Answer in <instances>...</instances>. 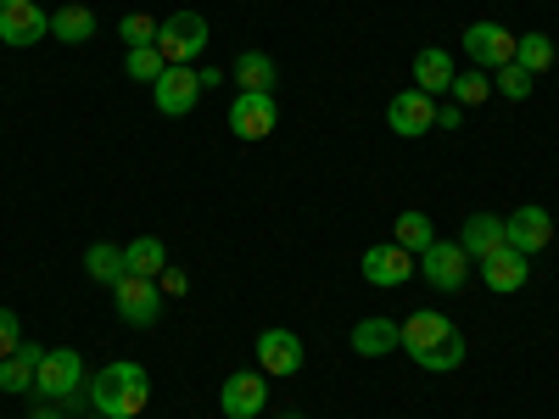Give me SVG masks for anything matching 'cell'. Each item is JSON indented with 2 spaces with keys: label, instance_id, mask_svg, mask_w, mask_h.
Masks as SVG:
<instances>
[{
  "label": "cell",
  "instance_id": "6da1fadb",
  "mask_svg": "<svg viewBox=\"0 0 559 419\" xmlns=\"http://www.w3.org/2000/svg\"><path fill=\"white\" fill-rule=\"evenodd\" d=\"M403 352L419 369H431V375H448V369L464 363V336H459V324L442 308H426V313L403 319Z\"/></svg>",
  "mask_w": 559,
  "mask_h": 419
},
{
  "label": "cell",
  "instance_id": "7a4b0ae2",
  "mask_svg": "<svg viewBox=\"0 0 559 419\" xmlns=\"http://www.w3.org/2000/svg\"><path fill=\"white\" fill-rule=\"evenodd\" d=\"M84 397H90V408L107 414V419H134V414H146V403H152V375L134 358H118V363H107L102 375L90 381Z\"/></svg>",
  "mask_w": 559,
  "mask_h": 419
},
{
  "label": "cell",
  "instance_id": "3957f363",
  "mask_svg": "<svg viewBox=\"0 0 559 419\" xmlns=\"http://www.w3.org/2000/svg\"><path fill=\"white\" fill-rule=\"evenodd\" d=\"M84 392V358L73 347H51L39 358V375H34V397L45 403H73Z\"/></svg>",
  "mask_w": 559,
  "mask_h": 419
},
{
  "label": "cell",
  "instance_id": "277c9868",
  "mask_svg": "<svg viewBox=\"0 0 559 419\" xmlns=\"http://www.w3.org/2000/svg\"><path fill=\"white\" fill-rule=\"evenodd\" d=\"M157 51L168 68H191V57L207 51V17L202 12H174L168 23H157Z\"/></svg>",
  "mask_w": 559,
  "mask_h": 419
},
{
  "label": "cell",
  "instance_id": "5b68a950",
  "mask_svg": "<svg viewBox=\"0 0 559 419\" xmlns=\"http://www.w3.org/2000/svg\"><path fill=\"white\" fill-rule=\"evenodd\" d=\"M112 302L123 313V324H134V331H146V324L163 319V286L146 274H123L118 286H112Z\"/></svg>",
  "mask_w": 559,
  "mask_h": 419
},
{
  "label": "cell",
  "instance_id": "8992f818",
  "mask_svg": "<svg viewBox=\"0 0 559 419\" xmlns=\"http://www.w3.org/2000/svg\"><path fill=\"white\" fill-rule=\"evenodd\" d=\"M459 39H464L471 68H481V73H498L503 62H515V34H509L503 23H471Z\"/></svg>",
  "mask_w": 559,
  "mask_h": 419
},
{
  "label": "cell",
  "instance_id": "52a82bcc",
  "mask_svg": "<svg viewBox=\"0 0 559 419\" xmlns=\"http://www.w3.org/2000/svg\"><path fill=\"white\" fill-rule=\"evenodd\" d=\"M45 34H51V12H39L34 0H0V45L28 51Z\"/></svg>",
  "mask_w": 559,
  "mask_h": 419
},
{
  "label": "cell",
  "instance_id": "ba28073f",
  "mask_svg": "<svg viewBox=\"0 0 559 419\" xmlns=\"http://www.w3.org/2000/svg\"><path fill=\"white\" fill-rule=\"evenodd\" d=\"M218 408H224V419H258L269 408V375H263V369H241V375H229L224 392H218Z\"/></svg>",
  "mask_w": 559,
  "mask_h": 419
},
{
  "label": "cell",
  "instance_id": "9c48e42d",
  "mask_svg": "<svg viewBox=\"0 0 559 419\" xmlns=\"http://www.w3.org/2000/svg\"><path fill=\"white\" fill-rule=\"evenodd\" d=\"M548 241H554V218H548V207H515L503 218V247H515V252H526V258H537V252H548Z\"/></svg>",
  "mask_w": 559,
  "mask_h": 419
},
{
  "label": "cell",
  "instance_id": "30bf717a",
  "mask_svg": "<svg viewBox=\"0 0 559 419\" xmlns=\"http://www.w3.org/2000/svg\"><path fill=\"white\" fill-rule=\"evenodd\" d=\"M419 274H426L437 291H464L471 258H464V247H459V241H431L426 252H419Z\"/></svg>",
  "mask_w": 559,
  "mask_h": 419
},
{
  "label": "cell",
  "instance_id": "8fae6325",
  "mask_svg": "<svg viewBox=\"0 0 559 419\" xmlns=\"http://www.w3.org/2000/svg\"><path fill=\"white\" fill-rule=\"evenodd\" d=\"M274 123H280L274 96H258V89H236V107H229V129H236V140H269Z\"/></svg>",
  "mask_w": 559,
  "mask_h": 419
},
{
  "label": "cell",
  "instance_id": "7c38bea8",
  "mask_svg": "<svg viewBox=\"0 0 559 419\" xmlns=\"http://www.w3.org/2000/svg\"><path fill=\"white\" fill-rule=\"evenodd\" d=\"M386 123H392L397 140H419V134L437 129V101L426 96V89H403V96H392V107H386Z\"/></svg>",
  "mask_w": 559,
  "mask_h": 419
},
{
  "label": "cell",
  "instance_id": "4fadbf2b",
  "mask_svg": "<svg viewBox=\"0 0 559 419\" xmlns=\"http://www.w3.org/2000/svg\"><path fill=\"white\" fill-rule=\"evenodd\" d=\"M414 263H419L414 252H403L397 241H386V247H369V252H364V263H358V274L369 279V286H381V291H397V286H403V279L414 274Z\"/></svg>",
  "mask_w": 559,
  "mask_h": 419
},
{
  "label": "cell",
  "instance_id": "5bb4252c",
  "mask_svg": "<svg viewBox=\"0 0 559 419\" xmlns=\"http://www.w3.org/2000/svg\"><path fill=\"white\" fill-rule=\"evenodd\" d=\"M152 101L163 118H185L197 101H202V79L191 68H163V79L152 84Z\"/></svg>",
  "mask_w": 559,
  "mask_h": 419
},
{
  "label": "cell",
  "instance_id": "9a60e30c",
  "mask_svg": "<svg viewBox=\"0 0 559 419\" xmlns=\"http://www.w3.org/2000/svg\"><path fill=\"white\" fill-rule=\"evenodd\" d=\"M481 279H487V291L509 297V291H521L526 279H532V258L515 252V247H498L492 258H481Z\"/></svg>",
  "mask_w": 559,
  "mask_h": 419
},
{
  "label": "cell",
  "instance_id": "2e32d148",
  "mask_svg": "<svg viewBox=\"0 0 559 419\" xmlns=\"http://www.w3.org/2000/svg\"><path fill=\"white\" fill-rule=\"evenodd\" d=\"M258 369H263V375H280V381L297 375V369H302V342L292 331H263L258 336Z\"/></svg>",
  "mask_w": 559,
  "mask_h": 419
},
{
  "label": "cell",
  "instance_id": "e0dca14e",
  "mask_svg": "<svg viewBox=\"0 0 559 419\" xmlns=\"http://www.w3.org/2000/svg\"><path fill=\"white\" fill-rule=\"evenodd\" d=\"M353 352L358 358H386V352H403V324H392V319H358L353 324Z\"/></svg>",
  "mask_w": 559,
  "mask_h": 419
},
{
  "label": "cell",
  "instance_id": "ac0fdd59",
  "mask_svg": "<svg viewBox=\"0 0 559 419\" xmlns=\"http://www.w3.org/2000/svg\"><path fill=\"white\" fill-rule=\"evenodd\" d=\"M459 247H464V258H492L498 247H503V218L498 213H471L464 218V229H459Z\"/></svg>",
  "mask_w": 559,
  "mask_h": 419
},
{
  "label": "cell",
  "instance_id": "d6986e66",
  "mask_svg": "<svg viewBox=\"0 0 559 419\" xmlns=\"http://www.w3.org/2000/svg\"><path fill=\"white\" fill-rule=\"evenodd\" d=\"M39 358H45V347H34V342H23L17 352H7L0 358V392H34V375H39Z\"/></svg>",
  "mask_w": 559,
  "mask_h": 419
},
{
  "label": "cell",
  "instance_id": "ffe728a7",
  "mask_svg": "<svg viewBox=\"0 0 559 419\" xmlns=\"http://www.w3.org/2000/svg\"><path fill=\"white\" fill-rule=\"evenodd\" d=\"M453 57L442 51V45H426V51L414 57V89H426V96H442V89L453 84Z\"/></svg>",
  "mask_w": 559,
  "mask_h": 419
},
{
  "label": "cell",
  "instance_id": "44dd1931",
  "mask_svg": "<svg viewBox=\"0 0 559 419\" xmlns=\"http://www.w3.org/2000/svg\"><path fill=\"white\" fill-rule=\"evenodd\" d=\"M236 89H258V96H274V79H280V68H274V57L269 51H241L236 57Z\"/></svg>",
  "mask_w": 559,
  "mask_h": 419
},
{
  "label": "cell",
  "instance_id": "7402d4cb",
  "mask_svg": "<svg viewBox=\"0 0 559 419\" xmlns=\"http://www.w3.org/2000/svg\"><path fill=\"white\" fill-rule=\"evenodd\" d=\"M84 274H90V279H102V286H118V279L129 274V252L112 247V241H96V247L84 252Z\"/></svg>",
  "mask_w": 559,
  "mask_h": 419
},
{
  "label": "cell",
  "instance_id": "603a6c76",
  "mask_svg": "<svg viewBox=\"0 0 559 419\" xmlns=\"http://www.w3.org/2000/svg\"><path fill=\"white\" fill-rule=\"evenodd\" d=\"M51 34H57L62 45L96 39V12H90V7H57V12H51Z\"/></svg>",
  "mask_w": 559,
  "mask_h": 419
},
{
  "label": "cell",
  "instance_id": "cb8c5ba5",
  "mask_svg": "<svg viewBox=\"0 0 559 419\" xmlns=\"http://www.w3.org/2000/svg\"><path fill=\"white\" fill-rule=\"evenodd\" d=\"M554 57H559V51H554V39H548V34H515V62H521L532 79H537V73H548V68H554Z\"/></svg>",
  "mask_w": 559,
  "mask_h": 419
},
{
  "label": "cell",
  "instance_id": "d4e9b609",
  "mask_svg": "<svg viewBox=\"0 0 559 419\" xmlns=\"http://www.w3.org/2000/svg\"><path fill=\"white\" fill-rule=\"evenodd\" d=\"M123 252H129V274H146V279H157V274L168 268V247H163L157 236H140V241H129Z\"/></svg>",
  "mask_w": 559,
  "mask_h": 419
},
{
  "label": "cell",
  "instance_id": "484cf974",
  "mask_svg": "<svg viewBox=\"0 0 559 419\" xmlns=\"http://www.w3.org/2000/svg\"><path fill=\"white\" fill-rule=\"evenodd\" d=\"M453 101L459 107H481L487 96H492V73H481V68H464V73H453Z\"/></svg>",
  "mask_w": 559,
  "mask_h": 419
},
{
  "label": "cell",
  "instance_id": "4316f807",
  "mask_svg": "<svg viewBox=\"0 0 559 419\" xmlns=\"http://www.w3.org/2000/svg\"><path fill=\"white\" fill-rule=\"evenodd\" d=\"M431 241H437L431 213H403V218H397V247H403V252H414V258H419Z\"/></svg>",
  "mask_w": 559,
  "mask_h": 419
},
{
  "label": "cell",
  "instance_id": "83f0119b",
  "mask_svg": "<svg viewBox=\"0 0 559 419\" xmlns=\"http://www.w3.org/2000/svg\"><path fill=\"white\" fill-rule=\"evenodd\" d=\"M492 89H503L509 101H526L532 89H537V79H532V73L521 68V62H503V68L492 73Z\"/></svg>",
  "mask_w": 559,
  "mask_h": 419
},
{
  "label": "cell",
  "instance_id": "f1b7e54d",
  "mask_svg": "<svg viewBox=\"0 0 559 419\" xmlns=\"http://www.w3.org/2000/svg\"><path fill=\"white\" fill-rule=\"evenodd\" d=\"M123 68H129V79H140V84H157L168 62H163L157 45H140V51H129V57H123Z\"/></svg>",
  "mask_w": 559,
  "mask_h": 419
},
{
  "label": "cell",
  "instance_id": "f546056e",
  "mask_svg": "<svg viewBox=\"0 0 559 419\" xmlns=\"http://www.w3.org/2000/svg\"><path fill=\"white\" fill-rule=\"evenodd\" d=\"M118 39L129 45V51H140V45H157V17H146V12H129V17L118 23Z\"/></svg>",
  "mask_w": 559,
  "mask_h": 419
},
{
  "label": "cell",
  "instance_id": "4dcf8cb0",
  "mask_svg": "<svg viewBox=\"0 0 559 419\" xmlns=\"http://www.w3.org/2000/svg\"><path fill=\"white\" fill-rule=\"evenodd\" d=\"M17 347H23V324H17V313H12V308H0V358L17 352Z\"/></svg>",
  "mask_w": 559,
  "mask_h": 419
},
{
  "label": "cell",
  "instance_id": "1f68e13d",
  "mask_svg": "<svg viewBox=\"0 0 559 419\" xmlns=\"http://www.w3.org/2000/svg\"><path fill=\"white\" fill-rule=\"evenodd\" d=\"M459 123H464V107H459V101L437 107V129H459Z\"/></svg>",
  "mask_w": 559,
  "mask_h": 419
},
{
  "label": "cell",
  "instance_id": "d6a6232c",
  "mask_svg": "<svg viewBox=\"0 0 559 419\" xmlns=\"http://www.w3.org/2000/svg\"><path fill=\"white\" fill-rule=\"evenodd\" d=\"M197 79H202V89H218V84H224V79H229V73H218V68H202V73H197Z\"/></svg>",
  "mask_w": 559,
  "mask_h": 419
},
{
  "label": "cell",
  "instance_id": "836d02e7",
  "mask_svg": "<svg viewBox=\"0 0 559 419\" xmlns=\"http://www.w3.org/2000/svg\"><path fill=\"white\" fill-rule=\"evenodd\" d=\"M157 279H163V291H185V274H174V268H163Z\"/></svg>",
  "mask_w": 559,
  "mask_h": 419
},
{
  "label": "cell",
  "instance_id": "e575fe53",
  "mask_svg": "<svg viewBox=\"0 0 559 419\" xmlns=\"http://www.w3.org/2000/svg\"><path fill=\"white\" fill-rule=\"evenodd\" d=\"M28 419H62V403H45V408H34Z\"/></svg>",
  "mask_w": 559,
  "mask_h": 419
},
{
  "label": "cell",
  "instance_id": "d590c367",
  "mask_svg": "<svg viewBox=\"0 0 559 419\" xmlns=\"http://www.w3.org/2000/svg\"><path fill=\"white\" fill-rule=\"evenodd\" d=\"M280 419H302V414H280Z\"/></svg>",
  "mask_w": 559,
  "mask_h": 419
},
{
  "label": "cell",
  "instance_id": "8d00e7d4",
  "mask_svg": "<svg viewBox=\"0 0 559 419\" xmlns=\"http://www.w3.org/2000/svg\"><path fill=\"white\" fill-rule=\"evenodd\" d=\"M90 419H107V414H90Z\"/></svg>",
  "mask_w": 559,
  "mask_h": 419
}]
</instances>
